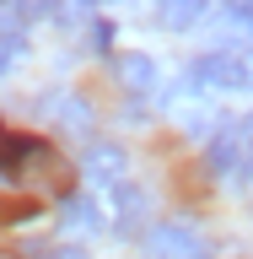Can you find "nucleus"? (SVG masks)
Masks as SVG:
<instances>
[{"label":"nucleus","instance_id":"4","mask_svg":"<svg viewBox=\"0 0 253 259\" xmlns=\"http://www.w3.org/2000/svg\"><path fill=\"white\" fill-rule=\"evenodd\" d=\"M124 146H113V141H92L86 146V157H81V167L92 178H103V184H124Z\"/></svg>","mask_w":253,"mask_h":259},{"label":"nucleus","instance_id":"11","mask_svg":"<svg viewBox=\"0 0 253 259\" xmlns=\"http://www.w3.org/2000/svg\"><path fill=\"white\" fill-rule=\"evenodd\" d=\"M22 54V32H0V76L11 70V60Z\"/></svg>","mask_w":253,"mask_h":259},{"label":"nucleus","instance_id":"6","mask_svg":"<svg viewBox=\"0 0 253 259\" xmlns=\"http://www.w3.org/2000/svg\"><path fill=\"white\" fill-rule=\"evenodd\" d=\"M189 76L199 87H242V70H237V54H199L189 65Z\"/></svg>","mask_w":253,"mask_h":259},{"label":"nucleus","instance_id":"12","mask_svg":"<svg viewBox=\"0 0 253 259\" xmlns=\"http://www.w3.org/2000/svg\"><path fill=\"white\" fill-rule=\"evenodd\" d=\"M226 16H232L237 27H248V32H253V0H237V6H226Z\"/></svg>","mask_w":253,"mask_h":259},{"label":"nucleus","instance_id":"17","mask_svg":"<svg viewBox=\"0 0 253 259\" xmlns=\"http://www.w3.org/2000/svg\"><path fill=\"white\" fill-rule=\"evenodd\" d=\"M0 259H27V254H16V248H0Z\"/></svg>","mask_w":253,"mask_h":259},{"label":"nucleus","instance_id":"9","mask_svg":"<svg viewBox=\"0 0 253 259\" xmlns=\"http://www.w3.org/2000/svg\"><path fill=\"white\" fill-rule=\"evenodd\" d=\"M199 16H205V6H157V22L162 27H189V22H199Z\"/></svg>","mask_w":253,"mask_h":259},{"label":"nucleus","instance_id":"15","mask_svg":"<svg viewBox=\"0 0 253 259\" xmlns=\"http://www.w3.org/2000/svg\"><path fill=\"white\" fill-rule=\"evenodd\" d=\"M237 70H242V87H253V49H248V54H237Z\"/></svg>","mask_w":253,"mask_h":259},{"label":"nucleus","instance_id":"16","mask_svg":"<svg viewBox=\"0 0 253 259\" xmlns=\"http://www.w3.org/2000/svg\"><path fill=\"white\" fill-rule=\"evenodd\" d=\"M242 135H248V146H253V113H248V119H242Z\"/></svg>","mask_w":253,"mask_h":259},{"label":"nucleus","instance_id":"8","mask_svg":"<svg viewBox=\"0 0 253 259\" xmlns=\"http://www.w3.org/2000/svg\"><path fill=\"white\" fill-rule=\"evenodd\" d=\"M65 232H92V227H103V216H97V205L86 200V194H76V200H65Z\"/></svg>","mask_w":253,"mask_h":259},{"label":"nucleus","instance_id":"13","mask_svg":"<svg viewBox=\"0 0 253 259\" xmlns=\"http://www.w3.org/2000/svg\"><path fill=\"white\" fill-rule=\"evenodd\" d=\"M43 259H92V254H86V248H70V243H60V248H48Z\"/></svg>","mask_w":253,"mask_h":259},{"label":"nucleus","instance_id":"7","mask_svg":"<svg viewBox=\"0 0 253 259\" xmlns=\"http://www.w3.org/2000/svg\"><path fill=\"white\" fill-rule=\"evenodd\" d=\"M113 76L124 81L129 92H151L157 87V60L151 54H113Z\"/></svg>","mask_w":253,"mask_h":259},{"label":"nucleus","instance_id":"10","mask_svg":"<svg viewBox=\"0 0 253 259\" xmlns=\"http://www.w3.org/2000/svg\"><path fill=\"white\" fill-rule=\"evenodd\" d=\"M27 216H38V200H22V194L6 200L0 194V222H27Z\"/></svg>","mask_w":253,"mask_h":259},{"label":"nucleus","instance_id":"1","mask_svg":"<svg viewBox=\"0 0 253 259\" xmlns=\"http://www.w3.org/2000/svg\"><path fill=\"white\" fill-rule=\"evenodd\" d=\"M0 178L11 184H32V189H65L70 184V167L48 141L38 135H0Z\"/></svg>","mask_w":253,"mask_h":259},{"label":"nucleus","instance_id":"14","mask_svg":"<svg viewBox=\"0 0 253 259\" xmlns=\"http://www.w3.org/2000/svg\"><path fill=\"white\" fill-rule=\"evenodd\" d=\"M108 38H113L108 22H92V49H108Z\"/></svg>","mask_w":253,"mask_h":259},{"label":"nucleus","instance_id":"3","mask_svg":"<svg viewBox=\"0 0 253 259\" xmlns=\"http://www.w3.org/2000/svg\"><path fill=\"white\" fill-rule=\"evenodd\" d=\"M242 157H248V135H242V124H226L216 141H210L205 162H210V173H237Z\"/></svg>","mask_w":253,"mask_h":259},{"label":"nucleus","instance_id":"18","mask_svg":"<svg viewBox=\"0 0 253 259\" xmlns=\"http://www.w3.org/2000/svg\"><path fill=\"white\" fill-rule=\"evenodd\" d=\"M0 135H6V124H0Z\"/></svg>","mask_w":253,"mask_h":259},{"label":"nucleus","instance_id":"5","mask_svg":"<svg viewBox=\"0 0 253 259\" xmlns=\"http://www.w3.org/2000/svg\"><path fill=\"white\" fill-rule=\"evenodd\" d=\"M113 227L119 232H140L145 216H151V200H145V189H135V184H113Z\"/></svg>","mask_w":253,"mask_h":259},{"label":"nucleus","instance_id":"2","mask_svg":"<svg viewBox=\"0 0 253 259\" xmlns=\"http://www.w3.org/2000/svg\"><path fill=\"white\" fill-rule=\"evenodd\" d=\"M151 254L157 259H199V238H194L189 227H178V222H162V227H151Z\"/></svg>","mask_w":253,"mask_h":259}]
</instances>
